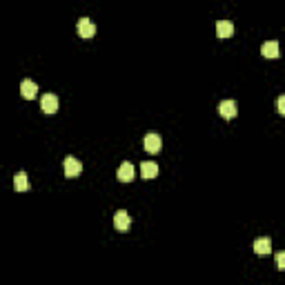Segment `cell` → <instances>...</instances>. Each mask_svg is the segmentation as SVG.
<instances>
[{"mask_svg": "<svg viewBox=\"0 0 285 285\" xmlns=\"http://www.w3.org/2000/svg\"><path fill=\"white\" fill-rule=\"evenodd\" d=\"M134 165L131 163H123L121 167H118V172H116V176H118V181L121 183H131L134 181Z\"/></svg>", "mask_w": 285, "mask_h": 285, "instance_id": "8", "label": "cell"}, {"mask_svg": "<svg viewBox=\"0 0 285 285\" xmlns=\"http://www.w3.org/2000/svg\"><path fill=\"white\" fill-rule=\"evenodd\" d=\"M63 167H65V176L67 178H76L80 172H83V165H80V160L74 158V156H67V158L63 160Z\"/></svg>", "mask_w": 285, "mask_h": 285, "instance_id": "2", "label": "cell"}, {"mask_svg": "<svg viewBox=\"0 0 285 285\" xmlns=\"http://www.w3.org/2000/svg\"><path fill=\"white\" fill-rule=\"evenodd\" d=\"M219 114L223 118H234L236 114H239V105H236V100H223V103L219 105Z\"/></svg>", "mask_w": 285, "mask_h": 285, "instance_id": "6", "label": "cell"}, {"mask_svg": "<svg viewBox=\"0 0 285 285\" xmlns=\"http://www.w3.org/2000/svg\"><path fill=\"white\" fill-rule=\"evenodd\" d=\"M131 225V216L127 214L125 210H118L116 214H114V227L118 229V232H127Z\"/></svg>", "mask_w": 285, "mask_h": 285, "instance_id": "5", "label": "cell"}, {"mask_svg": "<svg viewBox=\"0 0 285 285\" xmlns=\"http://www.w3.org/2000/svg\"><path fill=\"white\" fill-rule=\"evenodd\" d=\"M234 33V25L229 20H219L216 23V36L219 38H229Z\"/></svg>", "mask_w": 285, "mask_h": 285, "instance_id": "10", "label": "cell"}, {"mask_svg": "<svg viewBox=\"0 0 285 285\" xmlns=\"http://www.w3.org/2000/svg\"><path fill=\"white\" fill-rule=\"evenodd\" d=\"M276 109H279V114H285V96H279V100H276Z\"/></svg>", "mask_w": 285, "mask_h": 285, "instance_id": "15", "label": "cell"}, {"mask_svg": "<svg viewBox=\"0 0 285 285\" xmlns=\"http://www.w3.org/2000/svg\"><path fill=\"white\" fill-rule=\"evenodd\" d=\"M78 36L80 38H94L96 36V23L92 18H80L78 20Z\"/></svg>", "mask_w": 285, "mask_h": 285, "instance_id": "3", "label": "cell"}, {"mask_svg": "<svg viewBox=\"0 0 285 285\" xmlns=\"http://www.w3.org/2000/svg\"><path fill=\"white\" fill-rule=\"evenodd\" d=\"M156 174H158V165H156V163L147 160V163L140 165V176L145 178V181H152V178H156Z\"/></svg>", "mask_w": 285, "mask_h": 285, "instance_id": "9", "label": "cell"}, {"mask_svg": "<svg viewBox=\"0 0 285 285\" xmlns=\"http://www.w3.org/2000/svg\"><path fill=\"white\" fill-rule=\"evenodd\" d=\"M20 94H23V98H27V100L36 98V94H38V85L33 83V80L25 78L23 83H20Z\"/></svg>", "mask_w": 285, "mask_h": 285, "instance_id": "7", "label": "cell"}, {"mask_svg": "<svg viewBox=\"0 0 285 285\" xmlns=\"http://www.w3.org/2000/svg\"><path fill=\"white\" fill-rule=\"evenodd\" d=\"M143 147H145L150 154H158L160 147H163V138H160L158 134H154V131H152V134H147L145 138H143Z\"/></svg>", "mask_w": 285, "mask_h": 285, "instance_id": "1", "label": "cell"}, {"mask_svg": "<svg viewBox=\"0 0 285 285\" xmlns=\"http://www.w3.org/2000/svg\"><path fill=\"white\" fill-rule=\"evenodd\" d=\"M276 267H279V270H285V254L283 252L276 254Z\"/></svg>", "mask_w": 285, "mask_h": 285, "instance_id": "14", "label": "cell"}, {"mask_svg": "<svg viewBox=\"0 0 285 285\" xmlns=\"http://www.w3.org/2000/svg\"><path fill=\"white\" fill-rule=\"evenodd\" d=\"M254 252H256L258 256L270 254L272 252V241L270 239H256V241H254Z\"/></svg>", "mask_w": 285, "mask_h": 285, "instance_id": "12", "label": "cell"}, {"mask_svg": "<svg viewBox=\"0 0 285 285\" xmlns=\"http://www.w3.org/2000/svg\"><path fill=\"white\" fill-rule=\"evenodd\" d=\"M261 54H263L265 58H279V42H276V40H267V42H263Z\"/></svg>", "mask_w": 285, "mask_h": 285, "instance_id": "11", "label": "cell"}, {"mask_svg": "<svg viewBox=\"0 0 285 285\" xmlns=\"http://www.w3.org/2000/svg\"><path fill=\"white\" fill-rule=\"evenodd\" d=\"M40 107L45 114H56L58 112V96L56 94H45L40 98Z\"/></svg>", "mask_w": 285, "mask_h": 285, "instance_id": "4", "label": "cell"}, {"mask_svg": "<svg viewBox=\"0 0 285 285\" xmlns=\"http://www.w3.org/2000/svg\"><path fill=\"white\" fill-rule=\"evenodd\" d=\"M14 187H16V192H27L29 190V181H27V174L25 172H18L14 176Z\"/></svg>", "mask_w": 285, "mask_h": 285, "instance_id": "13", "label": "cell"}]
</instances>
